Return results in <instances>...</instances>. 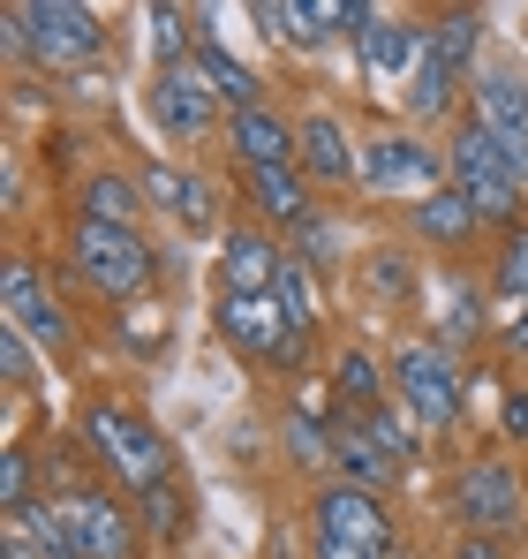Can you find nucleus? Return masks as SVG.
I'll return each mask as SVG.
<instances>
[{"instance_id":"a211bd4d","label":"nucleus","mask_w":528,"mask_h":559,"mask_svg":"<svg viewBox=\"0 0 528 559\" xmlns=\"http://www.w3.org/2000/svg\"><path fill=\"white\" fill-rule=\"evenodd\" d=\"M235 152H242V167H295V129L250 106V114H235Z\"/></svg>"},{"instance_id":"4c0bfd02","label":"nucleus","mask_w":528,"mask_h":559,"mask_svg":"<svg viewBox=\"0 0 528 559\" xmlns=\"http://www.w3.org/2000/svg\"><path fill=\"white\" fill-rule=\"evenodd\" d=\"M0 371L15 378V385L31 378V348H23V333H8V341H0Z\"/></svg>"},{"instance_id":"473e14b6","label":"nucleus","mask_w":528,"mask_h":559,"mask_svg":"<svg viewBox=\"0 0 528 559\" xmlns=\"http://www.w3.org/2000/svg\"><path fill=\"white\" fill-rule=\"evenodd\" d=\"M287 454L295 462H333V431L317 416H287Z\"/></svg>"},{"instance_id":"cd10ccee","label":"nucleus","mask_w":528,"mask_h":559,"mask_svg":"<svg viewBox=\"0 0 528 559\" xmlns=\"http://www.w3.org/2000/svg\"><path fill=\"white\" fill-rule=\"evenodd\" d=\"M144 530H152L159 545L189 537V499H181V484H159V491H144Z\"/></svg>"},{"instance_id":"1a4fd4ad","label":"nucleus","mask_w":528,"mask_h":559,"mask_svg":"<svg viewBox=\"0 0 528 559\" xmlns=\"http://www.w3.org/2000/svg\"><path fill=\"white\" fill-rule=\"evenodd\" d=\"M23 15H31V53L46 69H84V61L106 53V23L76 0H31Z\"/></svg>"},{"instance_id":"20e7f679","label":"nucleus","mask_w":528,"mask_h":559,"mask_svg":"<svg viewBox=\"0 0 528 559\" xmlns=\"http://www.w3.org/2000/svg\"><path fill=\"white\" fill-rule=\"evenodd\" d=\"M69 258H76V273H84L98 295H113V302H129V295H144V287H152V242H144L136 227L76 219V242H69Z\"/></svg>"},{"instance_id":"f704fd0d","label":"nucleus","mask_w":528,"mask_h":559,"mask_svg":"<svg viewBox=\"0 0 528 559\" xmlns=\"http://www.w3.org/2000/svg\"><path fill=\"white\" fill-rule=\"evenodd\" d=\"M38 295H46V287H38V265H23V258H15V265H8V280H0V302H8V325H15V318H23V310H31Z\"/></svg>"},{"instance_id":"0eeeda50","label":"nucleus","mask_w":528,"mask_h":559,"mask_svg":"<svg viewBox=\"0 0 528 559\" xmlns=\"http://www.w3.org/2000/svg\"><path fill=\"white\" fill-rule=\"evenodd\" d=\"M362 189H385V197H431L445 189V152H431L423 136L393 129V136H370L362 144Z\"/></svg>"},{"instance_id":"c9c22d12","label":"nucleus","mask_w":528,"mask_h":559,"mask_svg":"<svg viewBox=\"0 0 528 559\" xmlns=\"http://www.w3.org/2000/svg\"><path fill=\"white\" fill-rule=\"evenodd\" d=\"M295 242H302V265H310V273L340 258V235H333V219H325V212H317V219H310V227H302Z\"/></svg>"},{"instance_id":"7c9ffc66","label":"nucleus","mask_w":528,"mask_h":559,"mask_svg":"<svg viewBox=\"0 0 528 559\" xmlns=\"http://www.w3.org/2000/svg\"><path fill=\"white\" fill-rule=\"evenodd\" d=\"M175 212H181V227H189V235H212V227H219V197H212V182H196V175H181V197H175Z\"/></svg>"},{"instance_id":"c85d7f7f","label":"nucleus","mask_w":528,"mask_h":559,"mask_svg":"<svg viewBox=\"0 0 528 559\" xmlns=\"http://www.w3.org/2000/svg\"><path fill=\"white\" fill-rule=\"evenodd\" d=\"M333 385H340V401H348V408H377V401H385V378H377V364H370L362 348L340 356V378H333Z\"/></svg>"},{"instance_id":"72a5a7b5","label":"nucleus","mask_w":528,"mask_h":559,"mask_svg":"<svg viewBox=\"0 0 528 559\" xmlns=\"http://www.w3.org/2000/svg\"><path fill=\"white\" fill-rule=\"evenodd\" d=\"M23 507H31V454L8 447V462H0V514H23Z\"/></svg>"},{"instance_id":"f257e3e1","label":"nucleus","mask_w":528,"mask_h":559,"mask_svg":"<svg viewBox=\"0 0 528 559\" xmlns=\"http://www.w3.org/2000/svg\"><path fill=\"white\" fill-rule=\"evenodd\" d=\"M84 447H91V462L106 468L121 491H136V499L175 484V447L136 408H121V401H91L84 408Z\"/></svg>"},{"instance_id":"f3484780","label":"nucleus","mask_w":528,"mask_h":559,"mask_svg":"<svg viewBox=\"0 0 528 559\" xmlns=\"http://www.w3.org/2000/svg\"><path fill=\"white\" fill-rule=\"evenodd\" d=\"M333 462H340V484H362V491H377V484L393 476L385 447L362 431V416H355V408L340 416V424H333Z\"/></svg>"},{"instance_id":"6e6552de","label":"nucleus","mask_w":528,"mask_h":559,"mask_svg":"<svg viewBox=\"0 0 528 559\" xmlns=\"http://www.w3.org/2000/svg\"><path fill=\"white\" fill-rule=\"evenodd\" d=\"M453 514H460L468 530H521V522H528V499H521L514 462L476 454V462L453 476Z\"/></svg>"},{"instance_id":"423d86ee","label":"nucleus","mask_w":528,"mask_h":559,"mask_svg":"<svg viewBox=\"0 0 528 559\" xmlns=\"http://www.w3.org/2000/svg\"><path fill=\"white\" fill-rule=\"evenodd\" d=\"M219 333H227L242 356L272 364V371H295L302 348H310V341L287 325V310H279L272 295H219Z\"/></svg>"},{"instance_id":"58836bf2","label":"nucleus","mask_w":528,"mask_h":559,"mask_svg":"<svg viewBox=\"0 0 528 559\" xmlns=\"http://www.w3.org/2000/svg\"><path fill=\"white\" fill-rule=\"evenodd\" d=\"M370 273H377V295H400V287H408V258H393V250H385Z\"/></svg>"},{"instance_id":"ea45409f","label":"nucleus","mask_w":528,"mask_h":559,"mask_svg":"<svg viewBox=\"0 0 528 559\" xmlns=\"http://www.w3.org/2000/svg\"><path fill=\"white\" fill-rule=\"evenodd\" d=\"M506 439H528V393H506Z\"/></svg>"},{"instance_id":"b1692460","label":"nucleus","mask_w":528,"mask_h":559,"mask_svg":"<svg viewBox=\"0 0 528 559\" xmlns=\"http://www.w3.org/2000/svg\"><path fill=\"white\" fill-rule=\"evenodd\" d=\"M476 31H483V15H468V8H453L439 31H431V53H439L453 76H476Z\"/></svg>"},{"instance_id":"2f4dec72","label":"nucleus","mask_w":528,"mask_h":559,"mask_svg":"<svg viewBox=\"0 0 528 559\" xmlns=\"http://www.w3.org/2000/svg\"><path fill=\"white\" fill-rule=\"evenodd\" d=\"M15 325H23V333H31L38 348H69V310H61L53 295H38V302H31V310H23Z\"/></svg>"},{"instance_id":"2eb2a0df","label":"nucleus","mask_w":528,"mask_h":559,"mask_svg":"<svg viewBox=\"0 0 528 559\" xmlns=\"http://www.w3.org/2000/svg\"><path fill=\"white\" fill-rule=\"evenodd\" d=\"M242 189H250L264 227H295V235H302V227L317 219V204H310V189H302L295 167H242Z\"/></svg>"},{"instance_id":"bb28decb","label":"nucleus","mask_w":528,"mask_h":559,"mask_svg":"<svg viewBox=\"0 0 528 559\" xmlns=\"http://www.w3.org/2000/svg\"><path fill=\"white\" fill-rule=\"evenodd\" d=\"M355 416H362V431H370V439L385 447V462H393V468L416 454V424H408L400 408H385V401H377V408H355Z\"/></svg>"},{"instance_id":"a878e982","label":"nucleus","mask_w":528,"mask_h":559,"mask_svg":"<svg viewBox=\"0 0 528 559\" xmlns=\"http://www.w3.org/2000/svg\"><path fill=\"white\" fill-rule=\"evenodd\" d=\"M272 302H279V310H287V325L310 341V325H317V295H310V265H302V258H287V265H279V280H272Z\"/></svg>"},{"instance_id":"c756f323","label":"nucleus","mask_w":528,"mask_h":559,"mask_svg":"<svg viewBox=\"0 0 528 559\" xmlns=\"http://www.w3.org/2000/svg\"><path fill=\"white\" fill-rule=\"evenodd\" d=\"M499 295L521 310L528 302V227H506L499 235Z\"/></svg>"},{"instance_id":"4be33fe9","label":"nucleus","mask_w":528,"mask_h":559,"mask_svg":"<svg viewBox=\"0 0 528 559\" xmlns=\"http://www.w3.org/2000/svg\"><path fill=\"white\" fill-rule=\"evenodd\" d=\"M468 333H483V287H476V280H445V295H439V348L468 341Z\"/></svg>"},{"instance_id":"393cba45","label":"nucleus","mask_w":528,"mask_h":559,"mask_svg":"<svg viewBox=\"0 0 528 559\" xmlns=\"http://www.w3.org/2000/svg\"><path fill=\"white\" fill-rule=\"evenodd\" d=\"M453 92H460V76H453V69H445L439 53H423V69H416V84H408V114H416V121H439L445 106H453Z\"/></svg>"},{"instance_id":"39448f33","label":"nucleus","mask_w":528,"mask_h":559,"mask_svg":"<svg viewBox=\"0 0 528 559\" xmlns=\"http://www.w3.org/2000/svg\"><path fill=\"white\" fill-rule=\"evenodd\" d=\"M393 393H400V408H408L416 431H445V424L460 416L453 348H439V341H408V348L393 356Z\"/></svg>"},{"instance_id":"5701e85b","label":"nucleus","mask_w":528,"mask_h":559,"mask_svg":"<svg viewBox=\"0 0 528 559\" xmlns=\"http://www.w3.org/2000/svg\"><path fill=\"white\" fill-rule=\"evenodd\" d=\"M136 182L129 175H91L84 182V219H106V227H136Z\"/></svg>"},{"instance_id":"7ed1b4c3","label":"nucleus","mask_w":528,"mask_h":559,"mask_svg":"<svg viewBox=\"0 0 528 559\" xmlns=\"http://www.w3.org/2000/svg\"><path fill=\"white\" fill-rule=\"evenodd\" d=\"M310 537H317V559H400L385 499L362 491V484H325V491H317Z\"/></svg>"},{"instance_id":"a19ab883","label":"nucleus","mask_w":528,"mask_h":559,"mask_svg":"<svg viewBox=\"0 0 528 559\" xmlns=\"http://www.w3.org/2000/svg\"><path fill=\"white\" fill-rule=\"evenodd\" d=\"M506 348H514V356H528V302L514 310V325H506Z\"/></svg>"},{"instance_id":"dca6fc26","label":"nucleus","mask_w":528,"mask_h":559,"mask_svg":"<svg viewBox=\"0 0 528 559\" xmlns=\"http://www.w3.org/2000/svg\"><path fill=\"white\" fill-rule=\"evenodd\" d=\"M279 265H287V258L272 250L264 227H235V235L219 242V280H227V295H272Z\"/></svg>"},{"instance_id":"9d476101","label":"nucleus","mask_w":528,"mask_h":559,"mask_svg":"<svg viewBox=\"0 0 528 559\" xmlns=\"http://www.w3.org/2000/svg\"><path fill=\"white\" fill-rule=\"evenodd\" d=\"M61 514H69L76 552H84V559H136V514H129L113 491L76 484V491H61Z\"/></svg>"},{"instance_id":"412c9836","label":"nucleus","mask_w":528,"mask_h":559,"mask_svg":"<svg viewBox=\"0 0 528 559\" xmlns=\"http://www.w3.org/2000/svg\"><path fill=\"white\" fill-rule=\"evenodd\" d=\"M196 69H204V84H212V92L227 98L235 114L264 106V84L250 76V69H242V61H235V53H227V46H219V38H204V46H196Z\"/></svg>"},{"instance_id":"9b49d317","label":"nucleus","mask_w":528,"mask_h":559,"mask_svg":"<svg viewBox=\"0 0 528 559\" xmlns=\"http://www.w3.org/2000/svg\"><path fill=\"white\" fill-rule=\"evenodd\" d=\"M476 121L499 136L506 167H514L521 189H528V92H521L514 69H483V76H476Z\"/></svg>"},{"instance_id":"6ab92c4d","label":"nucleus","mask_w":528,"mask_h":559,"mask_svg":"<svg viewBox=\"0 0 528 559\" xmlns=\"http://www.w3.org/2000/svg\"><path fill=\"white\" fill-rule=\"evenodd\" d=\"M476 227H483V219H476V204H468V197H460L453 182L431 189V197L416 204V235H423V242H439V250H460Z\"/></svg>"},{"instance_id":"f03ea898","label":"nucleus","mask_w":528,"mask_h":559,"mask_svg":"<svg viewBox=\"0 0 528 559\" xmlns=\"http://www.w3.org/2000/svg\"><path fill=\"white\" fill-rule=\"evenodd\" d=\"M445 182L460 189L468 204H476V219L483 227H521V175L506 167V152H499V136L468 114L460 129H453V144H445Z\"/></svg>"},{"instance_id":"ddd939ff","label":"nucleus","mask_w":528,"mask_h":559,"mask_svg":"<svg viewBox=\"0 0 528 559\" xmlns=\"http://www.w3.org/2000/svg\"><path fill=\"white\" fill-rule=\"evenodd\" d=\"M295 167H302L310 182H355V175H362V152L348 144V129H340L333 114H302V121H295Z\"/></svg>"},{"instance_id":"4468645a","label":"nucleus","mask_w":528,"mask_h":559,"mask_svg":"<svg viewBox=\"0 0 528 559\" xmlns=\"http://www.w3.org/2000/svg\"><path fill=\"white\" fill-rule=\"evenodd\" d=\"M423 53H431V31L377 15V23H370V38H362V76H370V84H416Z\"/></svg>"},{"instance_id":"aec40b11","label":"nucleus","mask_w":528,"mask_h":559,"mask_svg":"<svg viewBox=\"0 0 528 559\" xmlns=\"http://www.w3.org/2000/svg\"><path fill=\"white\" fill-rule=\"evenodd\" d=\"M0 522H15V530L31 537V552H38V559H84V552H76L69 514H61V499H31L23 514H0Z\"/></svg>"},{"instance_id":"f8f14e48","label":"nucleus","mask_w":528,"mask_h":559,"mask_svg":"<svg viewBox=\"0 0 528 559\" xmlns=\"http://www.w3.org/2000/svg\"><path fill=\"white\" fill-rule=\"evenodd\" d=\"M212 84H204V69H159V84H152V121L167 129V136H181V144H196L204 129H212Z\"/></svg>"},{"instance_id":"79ce46f5","label":"nucleus","mask_w":528,"mask_h":559,"mask_svg":"<svg viewBox=\"0 0 528 559\" xmlns=\"http://www.w3.org/2000/svg\"><path fill=\"white\" fill-rule=\"evenodd\" d=\"M453 559H499V545H483V537H468V545H460Z\"/></svg>"},{"instance_id":"e433bc0d","label":"nucleus","mask_w":528,"mask_h":559,"mask_svg":"<svg viewBox=\"0 0 528 559\" xmlns=\"http://www.w3.org/2000/svg\"><path fill=\"white\" fill-rule=\"evenodd\" d=\"M144 189H152V197H159V204L175 212V197H181V175L167 167V159H152V167H144Z\"/></svg>"}]
</instances>
